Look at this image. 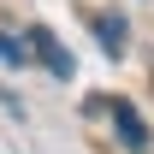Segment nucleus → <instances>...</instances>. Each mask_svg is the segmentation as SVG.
<instances>
[{
	"instance_id": "obj_4",
	"label": "nucleus",
	"mask_w": 154,
	"mask_h": 154,
	"mask_svg": "<svg viewBox=\"0 0 154 154\" xmlns=\"http://www.w3.org/2000/svg\"><path fill=\"white\" fill-rule=\"evenodd\" d=\"M0 59H6V65H30V48H24L18 36H0Z\"/></svg>"
},
{
	"instance_id": "obj_1",
	"label": "nucleus",
	"mask_w": 154,
	"mask_h": 154,
	"mask_svg": "<svg viewBox=\"0 0 154 154\" xmlns=\"http://www.w3.org/2000/svg\"><path fill=\"white\" fill-rule=\"evenodd\" d=\"M89 113H107V119H113L119 142H125L131 154H142V148H148V125L136 119V107H131V101H107V95H89Z\"/></svg>"
},
{
	"instance_id": "obj_2",
	"label": "nucleus",
	"mask_w": 154,
	"mask_h": 154,
	"mask_svg": "<svg viewBox=\"0 0 154 154\" xmlns=\"http://www.w3.org/2000/svg\"><path fill=\"white\" fill-rule=\"evenodd\" d=\"M24 48H30V54H36L42 65L54 71V77H71V71H77V59H71V48H59V42L48 36V30H30V36H24Z\"/></svg>"
},
{
	"instance_id": "obj_3",
	"label": "nucleus",
	"mask_w": 154,
	"mask_h": 154,
	"mask_svg": "<svg viewBox=\"0 0 154 154\" xmlns=\"http://www.w3.org/2000/svg\"><path fill=\"white\" fill-rule=\"evenodd\" d=\"M95 36H101V48H107V54H125V18H119V12H101L95 18Z\"/></svg>"
}]
</instances>
